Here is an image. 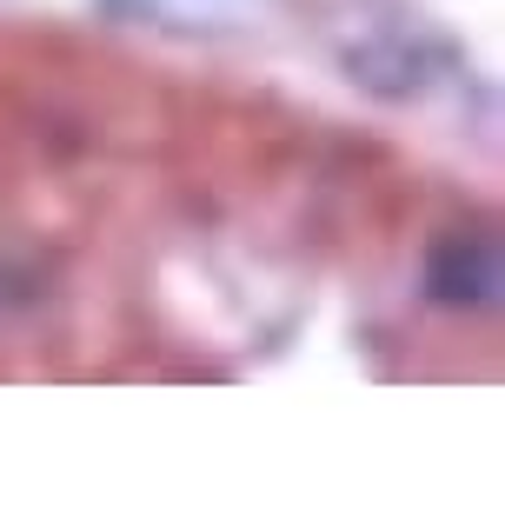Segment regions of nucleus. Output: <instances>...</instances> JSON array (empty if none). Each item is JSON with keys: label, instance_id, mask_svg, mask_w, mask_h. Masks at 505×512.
I'll use <instances>...</instances> for the list:
<instances>
[{"label": "nucleus", "instance_id": "nucleus-1", "mask_svg": "<svg viewBox=\"0 0 505 512\" xmlns=\"http://www.w3.org/2000/svg\"><path fill=\"white\" fill-rule=\"evenodd\" d=\"M426 293L439 306H486L499 300V247L486 233H452L426 260Z\"/></svg>", "mask_w": 505, "mask_h": 512}, {"label": "nucleus", "instance_id": "nucleus-2", "mask_svg": "<svg viewBox=\"0 0 505 512\" xmlns=\"http://www.w3.org/2000/svg\"><path fill=\"white\" fill-rule=\"evenodd\" d=\"M346 67H353V80L366 87V94H386V100H406L426 87V74H419V54L412 47H399V40H366V47H353L346 54Z\"/></svg>", "mask_w": 505, "mask_h": 512}]
</instances>
